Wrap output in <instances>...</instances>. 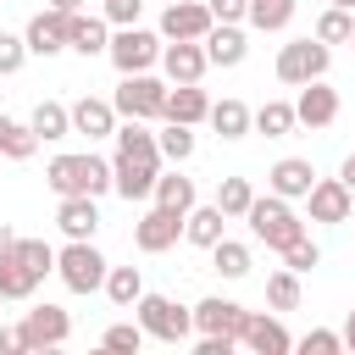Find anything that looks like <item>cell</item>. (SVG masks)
Masks as SVG:
<instances>
[{
  "instance_id": "2e32d148",
  "label": "cell",
  "mask_w": 355,
  "mask_h": 355,
  "mask_svg": "<svg viewBox=\"0 0 355 355\" xmlns=\"http://www.w3.org/2000/svg\"><path fill=\"white\" fill-rule=\"evenodd\" d=\"M205 116H211V94H205L200 83H166L161 122H183V128H194V122H205Z\"/></svg>"
},
{
  "instance_id": "836d02e7",
  "label": "cell",
  "mask_w": 355,
  "mask_h": 355,
  "mask_svg": "<svg viewBox=\"0 0 355 355\" xmlns=\"http://www.w3.org/2000/svg\"><path fill=\"white\" fill-rule=\"evenodd\" d=\"M211 266L222 272V277H250V244H239V239H216L211 244Z\"/></svg>"
},
{
  "instance_id": "1f68e13d",
  "label": "cell",
  "mask_w": 355,
  "mask_h": 355,
  "mask_svg": "<svg viewBox=\"0 0 355 355\" xmlns=\"http://www.w3.org/2000/svg\"><path fill=\"white\" fill-rule=\"evenodd\" d=\"M11 261H17V266H22L28 277H39V283H44L50 272H55V250H50L44 239H17V250H11Z\"/></svg>"
},
{
  "instance_id": "5bb4252c",
  "label": "cell",
  "mask_w": 355,
  "mask_h": 355,
  "mask_svg": "<svg viewBox=\"0 0 355 355\" xmlns=\"http://www.w3.org/2000/svg\"><path fill=\"white\" fill-rule=\"evenodd\" d=\"M244 305L239 300H222V294H205L200 305H194V333H222V338H239V327H244Z\"/></svg>"
},
{
  "instance_id": "e575fe53",
  "label": "cell",
  "mask_w": 355,
  "mask_h": 355,
  "mask_svg": "<svg viewBox=\"0 0 355 355\" xmlns=\"http://www.w3.org/2000/svg\"><path fill=\"white\" fill-rule=\"evenodd\" d=\"M155 144H161V161H166V166H183V161L194 155V128H183V122H166V128L155 133Z\"/></svg>"
},
{
  "instance_id": "74e56055",
  "label": "cell",
  "mask_w": 355,
  "mask_h": 355,
  "mask_svg": "<svg viewBox=\"0 0 355 355\" xmlns=\"http://www.w3.org/2000/svg\"><path fill=\"white\" fill-rule=\"evenodd\" d=\"M100 349H116V355H139L144 349V327L139 322H116L100 333Z\"/></svg>"
},
{
  "instance_id": "f546056e",
  "label": "cell",
  "mask_w": 355,
  "mask_h": 355,
  "mask_svg": "<svg viewBox=\"0 0 355 355\" xmlns=\"http://www.w3.org/2000/svg\"><path fill=\"white\" fill-rule=\"evenodd\" d=\"M105 300L116 305V311H128L139 294H144V277H139V266H105Z\"/></svg>"
},
{
  "instance_id": "c3c4849f",
  "label": "cell",
  "mask_w": 355,
  "mask_h": 355,
  "mask_svg": "<svg viewBox=\"0 0 355 355\" xmlns=\"http://www.w3.org/2000/svg\"><path fill=\"white\" fill-rule=\"evenodd\" d=\"M11 250H17V233H11V227H0V261H11Z\"/></svg>"
},
{
  "instance_id": "8fae6325",
  "label": "cell",
  "mask_w": 355,
  "mask_h": 355,
  "mask_svg": "<svg viewBox=\"0 0 355 355\" xmlns=\"http://www.w3.org/2000/svg\"><path fill=\"white\" fill-rule=\"evenodd\" d=\"M155 172H161V161H139V155H122V150L111 155V189L122 200H150Z\"/></svg>"
},
{
  "instance_id": "52a82bcc",
  "label": "cell",
  "mask_w": 355,
  "mask_h": 355,
  "mask_svg": "<svg viewBox=\"0 0 355 355\" xmlns=\"http://www.w3.org/2000/svg\"><path fill=\"white\" fill-rule=\"evenodd\" d=\"M277 78H283L288 89H300V83H311V78H327V44H322V39H294V44H283V50H277Z\"/></svg>"
},
{
  "instance_id": "4316f807",
  "label": "cell",
  "mask_w": 355,
  "mask_h": 355,
  "mask_svg": "<svg viewBox=\"0 0 355 355\" xmlns=\"http://www.w3.org/2000/svg\"><path fill=\"white\" fill-rule=\"evenodd\" d=\"M28 128L39 133V144L67 139V133H72V111H67L61 100H39V105H33V116H28Z\"/></svg>"
},
{
  "instance_id": "4fadbf2b",
  "label": "cell",
  "mask_w": 355,
  "mask_h": 355,
  "mask_svg": "<svg viewBox=\"0 0 355 355\" xmlns=\"http://www.w3.org/2000/svg\"><path fill=\"white\" fill-rule=\"evenodd\" d=\"M294 122H305V128H333V122H338V89H327L322 78L300 83V100H294Z\"/></svg>"
},
{
  "instance_id": "7402d4cb",
  "label": "cell",
  "mask_w": 355,
  "mask_h": 355,
  "mask_svg": "<svg viewBox=\"0 0 355 355\" xmlns=\"http://www.w3.org/2000/svg\"><path fill=\"white\" fill-rule=\"evenodd\" d=\"M200 44H205V61H211V67H239V61L250 55V44H244V28H239V22H211Z\"/></svg>"
},
{
  "instance_id": "d6986e66",
  "label": "cell",
  "mask_w": 355,
  "mask_h": 355,
  "mask_svg": "<svg viewBox=\"0 0 355 355\" xmlns=\"http://www.w3.org/2000/svg\"><path fill=\"white\" fill-rule=\"evenodd\" d=\"M67 111H72V133H83V139H111V133H116V105L100 100V94L72 100Z\"/></svg>"
},
{
  "instance_id": "83f0119b",
  "label": "cell",
  "mask_w": 355,
  "mask_h": 355,
  "mask_svg": "<svg viewBox=\"0 0 355 355\" xmlns=\"http://www.w3.org/2000/svg\"><path fill=\"white\" fill-rule=\"evenodd\" d=\"M111 139H116V150H122V155H139V161H161V144H155V133H150L144 122H128V116H122ZM161 166H166V161H161Z\"/></svg>"
},
{
  "instance_id": "ffe728a7",
  "label": "cell",
  "mask_w": 355,
  "mask_h": 355,
  "mask_svg": "<svg viewBox=\"0 0 355 355\" xmlns=\"http://www.w3.org/2000/svg\"><path fill=\"white\" fill-rule=\"evenodd\" d=\"M311 183H316V166H311L305 155H283V161H272V172H266V189L283 194V200H305Z\"/></svg>"
},
{
  "instance_id": "d6a6232c",
  "label": "cell",
  "mask_w": 355,
  "mask_h": 355,
  "mask_svg": "<svg viewBox=\"0 0 355 355\" xmlns=\"http://www.w3.org/2000/svg\"><path fill=\"white\" fill-rule=\"evenodd\" d=\"M250 128H261L266 139H288L294 133V105L288 100H266L261 111H250Z\"/></svg>"
},
{
  "instance_id": "bcb514c9",
  "label": "cell",
  "mask_w": 355,
  "mask_h": 355,
  "mask_svg": "<svg viewBox=\"0 0 355 355\" xmlns=\"http://www.w3.org/2000/svg\"><path fill=\"white\" fill-rule=\"evenodd\" d=\"M205 6H211L216 22H244V6H250V0H205Z\"/></svg>"
},
{
  "instance_id": "ab89813d",
  "label": "cell",
  "mask_w": 355,
  "mask_h": 355,
  "mask_svg": "<svg viewBox=\"0 0 355 355\" xmlns=\"http://www.w3.org/2000/svg\"><path fill=\"white\" fill-rule=\"evenodd\" d=\"M39 288V277H28L17 261H0V300H28Z\"/></svg>"
},
{
  "instance_id": "b9f144b4",
  "label": "cell",
  "mask_w": 355,
  "mask_h": 355,
  "mask_svg": "<svg viewBox=\"0 0 355 355\" xmlns=\"http://www.w3.org/2000/svg\"><path fill=\"white\" fill-rule=\"evenodd\" d=\"M316 261H322V250H316L311 239H294V244L283 250V266H288V272H311Z\"/></svg>"
},
{
  "instance_id": "db71d44e",
  "label": "cell",
  "mask_w": 355,
  "mask_h": 355,
  "mask_svg": "<svg viewBox=\"0 0 355 355\" xmlns=\"http://www.w3.org/2000/svg\"><path fill=\"white\" fill-rule=\"evenodd\" d=\"M349 222H355V200H349Z\"/></svg>"
},
{
  "instance_id": "d590c367",
  "label": "cell",
  "mask_w": 355,
  "mask_h": 355,
  "mask_svg": "<svg viewBox=\"0 0 355 355\" xmlns=\"http://www.w3.org/2000/svg\"><path fill=\"white\" fill-rule=\"evenodd\" d=\"M250 200H255L250 178H222V183H216V205H222V216H227V222H233V216H244V211H250Z\"/></svg>"
},
{
  "instance_id": "277c9868",
  "label": "cell",
  "mask_w": 355,
  "mask_h": 355,
  "mask_svg": "<svg viewBox=\"0 0 355 355\" xmlns=\"http://www.w3.org/2000/svg\"><path fill=\"white\" fill-rule=\"evenodd\" d=\"M133 311H139L144 338L183 344V338L194 333V311H183V305H178V300H166V294H139V300H133Z\"/></svg>"
},
{
  "instance_id": "5b68a950",
  "label": "cell",
  "mask_w": 355,
  "mask_h": 355,
  "mask_svg": "<svg viewBox=\"0 0 355 355\" xmlns=\"http://www.w3.org/2000/svg\"><path fill=\"white\" fill-rule=\"evenodd\" d=\"M111 105H116V116H128V122H155L161 105H166V83L150 78V72H122Z\"/></svg>"
},
{
  "instance_id": "d4e9b609",
  "label": "cell",
  "mask_w": 355,
  "mask_h": 355,
  "mask_svg": "<svg viewBox=\"0 0 355 355\" xmlns=\"http://www.w3.org/2000/svg\"><path fill=\"white\" fill-rule=\"evenodd\" d=\"M222 227H227L222 205H189V216H183V239L200 244V250H211V244L222 239Z\"/></svg>"
},
{
  "instance_id": "7a4b0ae2",
  "label": "cell",
  "mask_w": 355,
  "mask_h": 355,
  "mask_svg": "<svg viewBox=\"0 0 355 355\" xmlns=\"http://www.w3.org/2000/svg\"><path fill=\"white\" fill-rule=\"evenodd\" d=\"M44 183L55 189V194H111V161H100L94 150H83V155H55L50 166H44Z\"/></svg>"
},
{
  "instance_id": "603a6c76",
  "label": "cell",
  "mask_w": 355,
  "mask_h": 355,
  "mask_svg": "<svg viewBox=\"0 0 355 355\" xmlns=\"http://www.w3.org/2000/svg\"><path fill=\"white\" fill-rule=\"evenodd\" d=\"M105 44H111V22H105V17H83V11L67 17V50H78V55H105Z\"/></svg>"
},
{
  "instance_id": "60d3db41",
  "label": "cell",
  "mask_w": 355,
  "mask_h": 355,
  "mask_svg": "<svg viewBox=\"0 0 355 355\" xmlns=\"http://www.w3.org/2000/svg\"><path fill=\"white\" fill-rule=\"evenodd\" d=\"M294 349H305V355H338V349H344V338H338V333H327V327H311L305 338H294Z\"/></svg>"
},
{
  "instance_id": "7c38bea8",
  "label": "cell",
  "mask_w": 355,
  "mask_h": 355,
  "mask_svg": "<svg viewBox=\"0 0 355 355\" xmlns=\"http://www.w3.org/2000/svg\"><path fill=\"white\" fill-rule=\"evenodd\" d=\"M211 22H216V17H211L205 0H172V6L161 11V39H205Z\"/></svg>"
},
{
  "instance_id": "816d5d0a",
  "label": "cell",
  "mask_w": 355,
  "mask_h": 355,
  "mask_svg": "<svg viewBox=\"0 0 355 355\" xmlns=\"http://www.w3.org/2000/svg\"><path fill=\"white\" fill-rule=\"evenodd\" d=\"M50 6H55V11H67V17H72V11H78V6H83V0H50Z\"/></svg>"
},
{
  "instance_id": "9a60e30c",
  "label": "cell",
  "mask_w": 355,
  "mask_h": 355,
  "mask_svg": "<svg viewBox=\"0 0 355 355\" xmlns=\"http://www.w3.org/2000/svg\"><path fill=\"white\" fill-rule=\"evenodd\" d=\"M22 44H28V55H61L67 50V11H55V6H44L33 22H28V33H22Z\"/></svg>"
},
{
  "instance_id": "9c48e42d",
  "label": "cell",
  "mask_w": 355,
  "mask_h": 355,
  "mask_svg": "<svg viewBox=\"0 0 355 355\" xmlns=\"http://www.w3.org/2000/svg\"><path fill=\"white\" fill-rule=\"evenodd\" d=\"M178 239H183V216L166 211V205H150V211L133 222V244H139L144 255H161V250H172Z\"/></svg>"
},
{
  "instance_id": "8992f818",
  "label": "cell",
  "mask_w": 355,
  "mask_h": 355,
  "mask_svg": "<svg viewBox=\"0 0 355 355\" xmlns=\"http://www.w3.org/2000/svg\"><path fill=\"white\" fill-rule=\"evenodd\" d=\"M105 55H111V67H116V72H150V67L161 61V33H150V28L128 22V28H116V33H111Z\"/></svg>"
},
{
  "instance_id": "cb8c5ba5",
  "label": "cell",
  "mask_w": 355,
  "mask_h": 355,
  "mask_svg": "<svg viewBox=\"0 0 355 355\" xmlns=\"http://www.w3.org/2000/svg\"><path fill=\"white\" fill-rule=\"evenodd\" d=\"M150 200H155V205H166V211H178V216H189V205H194V178H183L178 166H161V172H155V189H150Z\"/></svg>"
},
{
  "instance_id": "f6af8a7d",
  "label": "cell",
  "mask_w": 355,
  "mask_h": 355,
  "mask_svg": "<svg viewBox=\"0 0 355 355\" xmlns=\"http://www.w3.org/2000/svg\"><path fill=\"white\" fill-rule=\"evenodd\" d=\"M239 349V338H222V333H200L194 338V355H233Z\"/></svg>"
},
{
  "instance_id": "ac0fdd59",
  "label": "cell",
  "mask_w": 355,
  "mask_h": 355,
  "mask_svg": "<svg viewBox=\"0 0 355 355\" xmlns=\"http://www.w3.org/2000/svg\"><path fill=\"white\" fill-rule=\"evenodd\" d=\"M239 344H250L255 355H288V349H294L288 327H283L277 316H261V311H250V316H244V327H239Z\"/></svg>"
},
{
  "instance_id": "f5cc1de1",
  "label": "cell",
  "mask_w": 355,
  "mask_h": 355,
  "mask_svg": "<svg viewBox=\"0 0 355 355\" xmlns=\"http://www.w3.org/2000/svg\"><path fill=\"white\" fill-rule=\"evenodd\" d=\"M333 6H344V11H355V0H333Z\"/></svg>"
},
{
  "instance_id": "f1b7e54d",
  "label": "cell",
  "mask_w": 355,
  "mask_h": 355,
  "mask_svg": "<svg viewBox=\"0 0 355 355\" xmlns=\"http://www.w3.org/2000/svg\"><path fill=\"white\" fill-rule=\"evenodd\" d=\"M205 122L216 128V139H244L250 133V105L244 100H211V116Z\"/></svg>"
},
{
  "instance_id": "44dd1931",
  "label": "cell",
  "mask_w": 355,
  "mask_h": 355,
  "mask_svg": "<svg viewBox=\"0 0 355 355\" xmlns=\"http://www.w3.org/2000/svg\"><path fill=\"white\" fill-rule=\"evenodd\" d=\"M55 227H61L67 239H94V233H100V205H94V194H61Z\"/></svg>"
},
{
  "instance_id": "6da1fadb",
  "label": "cell",
  "mask_w": 355,
  "mask_h": 355,
  "mask_svg": "<svg viewBox=\"0 0 355 355\" xmlns=\"http://www.w3.org/2000/svg\"><path fill=\"white\" fill-rule=\"evenodd\" d=\"M244 222H250V233H255V244H266V250H288L294 239H305V222L294 216V205L283 200V194H255L250 200V211H244Z\"/></svg>"
},
{
  "instance_id": "11a10c76",
  "label": "cell",
  "mask_w": 355,
  "mask_h": 355,
  "mask_svg": "<svg viewBox=\"0 0 355 355\" xmlns=\"http://www.w3.org/2000/svg\"><path fill=\"white\" fill-rule=\"evenodd\" d=\"M349 50H355V33H349Z\"/></svg>"
},
{
  "instance_id": "f35d334b",
  "label": "cell",
  "mask_w": 355,
  "mask_h": 355,
  "mask_svg": "<svg viewBox=\"0 0 355 355\" xmlns=\"http://www.w3.org/2000/svg\"><path fill=\"white\" fill-rule=\"evenodd\" d=\"M349 33H355L349 11H344V6H327L322 22H316V39H322V44H349Z\"/></svg>"
},
{
  "instance_id": "8d00e7d4",
  "label": "cell",
  "mask_w": 355,
  "mask_h": 355,
  "mask_svg": "<svg viewBox=\"0 0 355 355\" xmlns=\"http://www.w3.org/2000/svg\"><path fill=\"white\" fill-rule=\"evenodd\" d=\"M266 305H272V311H294V305H300V272H288V266L272 272V277H266Z\"/></svg>"
},
{
  "instance_id": "484cf974",
  "label": "cell",
  "mask_w": 355,
  "mask_h": 355,
  "mask_svg": "<svg viewBox=\"0 0 355 355\" xmlns=\"http://www.w3.org/2000/svg\"><path fill=\"white\" fill-rule=\"evenodd\" d=\"M294 11H300V0H250L244 6V22L255 33H283L294 22Z\"/></svg>"
},
{
  "instance_id": "4dcf8cb0",
  "label": "cell",
  "mask_w": 355,
  "mask_h": 355,
  "mask_svg": "<svg viewBox=\"0 0 355 355\" xmlns=\"http://www.w3.org/2000/svg\"><path fill=\"white\" fill-rule=\"evenodd\" d=\"M39 150V133L28 128V122H11L6 111H0V161H28Z\"/></svg>"
},
{
  "instance_id": "7bdbcfd3",
  "label": "cell",
  "mask_w": 355,
  "mask_h": 355,
  "mask_svg": "<svg viewBox=\"0 0 355 355\" xmlns=\"http://www.w3.org/2000/svg\"><path fill=\"white\" fill-rule=\"evenodd\" d=\"M22 61H28V44H22L17 33H0V78L22 72Z\"/></svg>"
},
{
  "instance_id": "ee69618b",
  "label": "cell",
  "mask_w": 355,
  "mask_h": 355,
  "mask_svg": "<svg viewBox=\"0 0 355 355\" xmlns=\"http://www.w3.org/2000/svg\"><path fill=\"white\" fill-rule=\"evenodd\" d=\"M139 11H144V0H105V22H111V28L139 22Z\"/></svg>"
},
{
  "instance_id": "e0dca14e",
  "label": "cell",
  "mask_w": 355,
  "mask_h": 355,
  "mask_svg": "<svg viewBox=\"0 0 355 355\" xmlns=\"http://www.w3.org/2000/svg\"><path fill=\"white\" fill-rule=\"evenodd\" d=\"M349 189L338 183V178H316L311 183V194H305V205H311V222H327V227H338V222H349Z\"/></svg>"
},
{
  "instance_id": "3957f363",
  "label": "cell",
  "mask_w": 355,
  "mask_h": 355,
  "mask_svg": "<svg viewBox=\"0 0 355 355\" xmlns=\"http://www.w3.org/2000/svg\"><path fill=\"white\" fill-rule=\"evenodd\" d=\"M105 255L94 250V239H67V250H55V277L72 288V294H94L105 283Z\"/></svg>"
},
{
  "instance_id": "30bf717a",
  "label": "cell",
  "mask_w": 355,
  "mask_h": 355,
  "mask_svg": "<svg viewBox=\"0 0 355 355\" xmlns=\"http://www.w3.org/2000/svg\"><path fill=\"white\" fill-rule=\"evenodd\" d=\"M205 44L200 39H166L161 44V72H166V83H200L205 78Z\"/></svg>"
},
{
  "instance_id": "9f6ffc18",
  "label": "cell",
  "mask_w": 355,
  "mask_h": 355,
  "mask_svg": "<svg viewBox=\"0 0 355 355\" xmlns=\"http://www.w3.org/2000/svg\"><path fill=\"white\" fill-rule=\"evenodd\" d=\"M161 6H172V0H161Z\"/></svg>"
},
{
  "instance_id": "f907efd6",
  "label": "cell",
  "mask_w": 355,
  "mask_h": 355,
  "mask_svg": "<svg viewBox=\"0 0 355 355\" xmlns=\"http://www.w3.org/2000/svg\"><path fill=\"white\" fill-rule=\"evenodd\" d=\"M338 338H344V349H355V311H349V322H344V333H338Z\"/></svg>"
},
{
  "instance_id": "681fc988",
  "label": "cell",
  "mask_w": 355,
  "mask_h": 355,
  "mask_svg": "<svg viewBox=\"0 0 355 355\" xmlns=\"http://www.w3.org/2000/svg\"><path fill=\"white\" fill-rule=\"evenodd\" d=\"M338 183H344V189H349V194H355V155H349V161H344V166H338Z\"/></svg>"
},
{
  "instance_id": "7dc6e473",
  "label": "cell",
  "mask_w": 355,
  "mask_h": 355,
  "mask_svg": "<svg viewBox=\"0 0 355 355\" xmlns=\"http://www.w3.org/2000/svg\"><path fill=\"white\" fill-rule=\"evenodd\" d=\"M0 349H6V355H11V349H28V344H22V327H0Z\"/></svg>"
},
{
  "instance_id": "ba28073f",
  "label": "cell",
  "mask_w": 355,
  "mask_h": 355,
  "mask_svg": "<svg viewBox=\"0 0 355 355\" xmlns=\"http://www.w3.org/2000/svg\"><path fill=\"white\" fill-rule=\"evenodd\" d=\"M17 327H22V344H28V349H61V344L72 338V316H67L61 305H50V300L33 305Z\"/></svg>"
}]
</instances>
